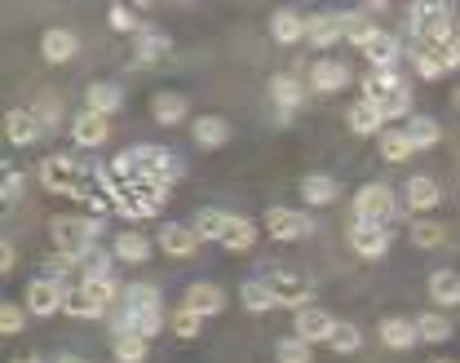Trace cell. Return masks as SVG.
<instances>
[{
	"instance_id": "cell-1",
	"label": "cell",
	"mask_w": 460,
	"mask_h": 363,
	"mask_svg": "<svg viewBox=\"0 0 460 363\" xmlns=\"http://www.w3.org/2000/svg\"><path fill=\"white\" fill-rule=\"evenodd\" d=\"M49 235H54V248L58 252H66V257H84L93 240L102 235V222L98 217H54L49 222Z\"/></svg>"
},
{
	"instance_id": "cell-2",
	"label": "cell",
	"mask_w": 460,
	"mask_h": 363,
	"mask_svg": "<svg viewBox=\"0 0 460 363\" xmlns=\"http://www.w3.org/2000/svg\"><path fill=\"white\" fill-rule=\"evenodd\" d=\"M394 213H399V199H394V186H385V182H367V186L354 195V222L390 226Z\"/></svg>"
},
{
	"instance_id": "cell-3",
	"label": "cell",
	"mask_w": 460,
	"mask_h": 363,
	"mask_svg": "<svg viewBox=\"0 0 460 363\" xmlns=\"http://www.w3.org/2000/svg\"><path fill=\"white\" fill-rule=\"evenodd\" d=\"M80 182H84V164L75 155H49V160H40V186L45 190H54V195H84Z\"/></svg>"
},
{
	"instance_id": "cell-4",
	"label": "cell",
	"mask_w": 460,
	"mask_h": 363,
	"mask_svg": "<svg viewBox=\"0 0 460 363\" xmlns=\"http://www.w3.org/2000/svg\"><path fill=\"white\" fill-rule=\"evenodd\" d=\"M261 226H266V235L279 243H296V240H310L314 235V217L310 213H296V208H266V217H261Z\"/></svg>"
},
{
	"instance_id": "cell-5",
	"label": "cell",
	"mask_w": 460,
	"mask_h": 363,
	"mask_svg": "<svg viewBox=\"0 0 460 363\" xmlns=\"http://www.w3.org/2000/svg\"><path fill=\"white\" fill-rule=\"evenodd\" d=\"M27 314H36V319H49V314H58L62 305H66V297H71V288H62V284H54V279H45V275H36L31 284H27Z\"/></svg>"
},
{
	"instance_id": "cell-6",
	"label": "cell",
	"mask_w": 460,
	"mask_h": 363,
	"mask_svg": "<svg viewBox=\"0 0 460 363\" xmlns=\"http://www.w3.org/2000/svg\"><path fill=\"white\" fill-rule=\"evenodd\" d=\"M332 332H337V319H332L323 305H305V310H296L292 337H301V341L319 346V341H332Z\"/></svg>"
},
{
	"instance_id": "cell-7",
	"label": "cell",
	"mask_w": 460,
	"mask_h": 363,
	"mask_svg": "<svg viewBox=\"0 0 460 363\" xmlns=\"http://www.w3.org/2000/svg\"><path fill=\"white\" fill-rule=\"evenodd\" d=\"M349 248L367 261H381L390 252V226H376V222H354L349 226Z\"/></svg>"
},
{
	"instance_id": "cell-8",
	"label": "cell",
	"mask_w": 460,
	"mask_h": 363,
	"mask_svg": "<svg viewBox=\"0 0 460 363\" xmlns=\"http://www.w3.org/2000/svg\"><path fill=\"white\" fill-rule=\"evenodd\" d=\"M266 284H270V293L279 297V305H292V310H305L310 297H314V284H310V279H301V275H288V270L266 275Z\"/></svg>"
},
{
	"instance_id": "cell-9",
	"label": "cell",
	"mask_w": 460,
	"mask_h": 363,
	"mask_svg": "<svg viewBox=\"0 0 460 363\" xmlns=\"http://www.w3.org/2000/svg\"><path fill=\"white\" fill-rule=\"evenodd\" d=\"M181 310H190V314H199V319L222 314V310H226V293H222L217 284L199 279V284H190V288L181 293Z\"/></svg>"
},
{
	"instance_id": "cell-10",
	"label": "cell",
	"mask_w": 460,
	"mask_h": 363,
	"mask_svg": "<svg viewBox=\"0 0 460 363\" xmlns=\"http://www.w3.org/2000/svg\"><path fill=\"white\" fill-rule=\"evenodd\" d=\"M310 84H314L319 93H341L345 84H354V75H349V66L337 58H314L310 62Z\"/></svg>"
},
{
	"instance_id": "cell-11",
	"label": "cell",
	"mask_w": 460,
	"mask_h": 363,
	"mask_svg": "<svg viewBox=\"0 0 460 363\" xmlns=\"http://www.w3.org/2000/svg\"><path fill=\"white\" fill-rule=\"evenodd\" d=\"M115 328H128V332H137V337H146V341H151V337L164 328V305L151 302V305H137V310H124Z\"/></svg>"
},
{
	"instance_id": "cell-12",
	"label": "cell",
	"mask_w": 460,
	"mask_h": 363,
	"mask_svg": "<svg viewBox=\"0 0 460 363\" xmlns=\"http://www.w3.org/2000/svg\"><path fill=\"white\" fill-rule=\"evenodd\" d=\"M358 49H363V58L372 62V71H394V62H399V54H402L399 40H394L390 31H372Z\"/></svg>"
},
{
	"instance_id": "cell-13",
	"label": "cell",
	"mask_w": 460,
	"mask_h": 363,
	"mask_svg": "<svg viewBox=\"0 0 460 363\" xmlns=\"http://www.w3.org/2000/svg\"><path fill=\"white\" fill-rule=\"evenodd\" d=\"M119 107H124V89L111 84V80H93V84L84 89V111H98V116L111 120Z\"/></svg>"
},
{
	"instance_id": "cell-14",
	"label": "cell",
	"mask_w": 460,
	"mask_h": 363,
	"mask_svg": "<svg viewBox=\"0 0 460 363\" xmlns=\"http://www.w3.org/2000/svg\"><path fill=\"white\" fill-rule=\"evenodd\" d=\"M40 128H45V124L36 120V111H27V107L4 111V137H9L13 146H31V142L40 137Z\"/></svg>"
},
{
	"instance_id": "cell-15",
	"label": "cell",
	"mask_w": 460,
	"mask_h": 363,
	"mask_svg": "<svg viewBox=\"0 0 460 363\" xmlns=\"http://www.w3.org/2000/svg\"><path fill=\"white\" fill-rule=\"evenodd\" d=\"M71 137H75V146H102L111 137V120L98 116V111H80L71 120Z\"/></svg>"
},
{
	"instance_id": "cell-16",
	"label": "cell",
	"mask_w": 460,
	"mask_h": 363,
	"mask_svg": "<svg viewBox=\"0 0 460 363\" xmlns=\"http://www.w3.org/2000/svg\"><path fill=\"white\" fill-rule=\"evenodd\" d=\"M199 243L204 240L195 235V226H190V222H186V226H181V222H164V226H160V248H164L169 257H190Z\"/></svg>"
},
{
	"instance_id": "cell-17",
	"label": "cell",
	"mask_w": 460,
	"mask_h": 363,
	"mask_svg": "<svg viewBox=\"0 0 460 363\" xmlns=\"http://www.w3.org/2000/svg\"><path fill=\"white\" fill-rule=\"evenodd\" d=\"M402 190H407L402 199H407V208H411V213H429V208H438V199H443L438 182H434V178H425V173H416V178L407 182Z\"/></svg>"
},
{
	"instance_id": "cell-18",
	"label": "cell",
	"mask_w": 460,
	"mask_h": 363,
	"mask_svg": "<svg viewBox=\"0 0 460 363\" xmlns=\"http://www.w3.org/2000/svg\"><path fill=\"white\" fill-rule=\"evenodd\" d=\"M270 98H275V107H279V120H288V116L305 102V84H301L296 75H275V80H270Z\"/></svg>"
},
{
	"instance_id": "cell-19",
	"label": "cell",
	"mask_w": 460,
	"mask_h": 363,
	"mask_svg": "<svg viewBox=\"0 0 460 363\" xmlns=\"http://www.w3.org/2000/svg\"><path fill=\"white\" fill-rule=\"evenodd\" d=\"M305 40H310L314 49L337 45V40H341V18H337V13H310V18H305Z\"/></svg>"
},
{
	"instance_id": "cell-20",
	"label": "cell",
	"mask_w": 460,
	"mask_h": 363,
	"mask_svg": "<svg viewBox=\"0 0 460 363\" xmlns=\"http://www.w3.org/2000/svg\"><path fill=\"white\" fill-rule=\"evenodd\" d=\"M151 248L155 243L146 240L142 231H119L111 243V252H115V261H128V266H137V261H151Z\"/></svg>"
},
{
	"instance_id": "cell-21",
	"label": "cell",
	"mask_w": 460,
	"mask_h": 363,
	"mask_svg": "<svg viewBox=\"0 0 460 363\" xmlns=\"http://www.w3.org/2000/svg\"><path fill=\"white\" fill-rule=\"evenodd\" d=\"M75 49H80V40H75V31H66V27H49V31L40 36V54H45V62L75 58Z\"/></svg>"
},
{
	"instance_id": "cell-22",
	"label": "cell",
	"mask_w": 460,
	"mask_h": 363,
	"mask_svg": "<svg viewBox=\"0 0 460 363\" xmlns=\"http://www.w3.org/2000/svg\"><path fill=\"white\" fill-rule=\"evenodd\" d=\"M111 355L119 363H146V355H151V341H146V337H137V332H128V328H115Z\"/></svg>"
},
{
	"instance_id": "cell-23",
	"label": "cell",
	"mask_w": 460,
	"mask_h": 363,
	"mask_svg": "<svg viewBox=\"0 0 460 363\" xmlns=\"http://www.w3.org/2000/svg\"><path fill=\"white\" fill-rule=\"evenodd\" d=\"M169 54H172V40L164 31H151V27L137 31V62L142 66H155V62H164Z\"/></svg>"
},
{
	"instance_id": "cell-24",
	"label": "cell",
	"mask_w": 460,
	"mask_h": 363,
	"mask_svg": "<svg viewBox=\"0 0 460 363\" xmlns=\"http://www.w3.org/2000/svg\"><path fill=\"white\" fill-rule=\"evenodd\" d=\"M381 341H385L390 350H411V346L420 341L416 319H381Z\"/></svg>"
},
{
	"instance_id": "cell-25",
	"label": "cell",
	"mask_w": 460,
	"mask_h": 363,
	"mask_svg": "<svg viewBox=\"0 0 460 363\" xmlns=\"http://www.w3.org/2000/svg\"><path fill=\"white\" fill-rule=\"evenodd\" d=\"M349 128L358 137H381L385 133V116L376 111V102H354L349 107Z\"/></svg>"
},
{
	"instance_id": "cell-26",
	"label": "cell",
	"mask_w": 460,
	"mask_h": 363,
	"mask_svg": "<svg viewBox=\"0 0 460 363\" xmlns=\"http://www.w3.org/2000/svg\"><path fill=\"white\" fill-rule=\"evenodd\" d=\"M270 36H275L279 45H296V40H305V18H301L296 9H279V13L270 18Z\"/></svg>"
},
{
	"instance_id": "cell-27",
	"label": "cell",
	"mask_w": 460,
	"mask_h": 363,
	"mask_svg": "<svg viewBox=\"0 0 460 363\" xmlns=\"http://www.w3.org/2000/svg\"><path fill=\"white\" fill-rule=\"evenodd\" d=\"M190 133H195V142H199V146H208V151L230 142V124L222 120V116H199V120L190 124Z\"/></svg>"
},
{
	"instance_id": "cell-28",
	"label": "cell",
	"mask_w": 460,
	"mask_h": 363,
	"mask_svg": "<svg viewBox=\"0 0 460 363\" xmlns=\"http://www.w3.org/2000/svg\"><path fill=\"white\" fill-rule=\"evenodd\" d=\"M222 248H230V252H243V248H252L257 243V226L248 222V217H234L230 213V222H226V231H222Z\"/></svg>"
},
{
	"instance_id": "cell-29",
	"label": "cell",
	"mask_w": 460,
	"mask_h": 363,
	"mask_svg": "<svg viewBox=\"0 0 460 363\" xmlns=\"http://www.w3.org/2000/svg\"><path fill=\"white\" fill-rule=\"evenodd\" d=\"M376 142H381V160H390V164H402V160L416 155V146H411V137L402 128H385Z\"/></svg>"
},
{
	"instance_id": "cell-30",
	"label": "cell",
	"mask_w": 460,
	"mask_h": 363,
	"mask_svg": "<svg viewBox=\"0 0 460 363\" xmlns=\"http://www.w3.org/2000/svg\"><path fill=\"white\" fill-rule=\"evenodd\" d=\"M151 116H155V124H181V120H186V98H181V93H172V89L155 93Z\"/></svg>"
},
{
	"instance_id": "cell-31",
	"label": "cell",
	"mask_w": 460,
	"mask_h": 363,
	"mask_svg": "<svg viewBox=\"0 0 460 363\" xmlns=\"http://www.w3.org/2000/svg\"><path fill=\"white\" fill-rule=\"evenodd\" d=\"M429 297L438 305H460V275L456 270H434V275H429Z\"/></svg>"
},
{
	"instance_id": "cell-32",
	"label": "cell",
	"mask_w": 460,
	"mask_h": 363,
	"mask_svg": "<svg viewBox=\"0 0 460 363\" xmlns=\"http://www.w3.org/2000/svg\"><path fill=\"white\" fill-rule=\"evenodd\" d=\"M402 133L411 137V146H416V151H429V146H438V137H443L438 120H429V116H416V120H407V124H402Z\"/></svg>"
},
{
	"instance_id": "cell-33",
	"label": "cell",
	"mask_w": 460,
	"mask_h": 363,
	"mask_svg": "<svg viewBox=\"0 0 460 363\" xmlns=\"http://www.w3.org/2000/svg\"><path fill=\"white\" fill-rule=\"evenodd\" d=\"M416 332H420V341H429V346H443V341L452 337V319H447V314H438V310H434V314L425 310V314L416 319Z\"/></svg>"
},
{
	"instance_id": "cell-34",
	"label": "cell",
	"mask_w": 460,
	"mask_h": 363,
	"mask_svg": "<svg viewBox=\"0 0 460 363\" xmlns=\"http://www.w3.org/2000/svg\"><path fill=\"white\" fill-rule=\"evenodd\" d=\"M394 89H402L399 71H372V75L363 80V102H381V98H390Z\"/></svg>"
},
{
	"instance_id": "cell-35",
	"label": "cell",
	"mask_w": 460,
	"mask_h": 363,
	"mask_svg": "<svg viewBox=\"0 0 460 363\" xmlns=\"http://www.w3.org/2000/svg\"><path fill=\"white\" fill-rule=\"evenodd\" d=\"M226 222H230V213H222V208H199V213L190 217V226H195L199 240H222Z\"/></svg>"
},
{
	"instance_id": "cell-36",
	"label": "cell",
	"mask_w": 460,
	"mask_h": 363,
	"mask_svg": "<svg viewBox=\"0 0 460 363\" xmlns=\"http://www.w3.org/2000/svg\"><path fill=\"white\" fill-rule=\"evenodd\" d=\"M80 288H84L93 302H102V305L124 302V288L115 284V275H89V279H80Z\"/></svg>"
},
{
	"instance_id": "cell-37",
	"label": "cell",
	"mask_w": 460,
	"mask_h": 363,
	"mask_svg": "<svg viewBox=\"0 0 460 363\" xmlns=\"http://www.w3.org/2000/svg\"><path fill=\"white\" fill-rule=\"evenodd\" d=\"M243 305H248L252 314H266V310H279V297L270 293L266 279H248V284H243Z\"/></svg>"
},
{
	"instance_id": "cell-38",
	"label": "cell",
	"mask_w": 460,
	"mask_h": 363,
	"mask_svg": "<svg viewBox=\"0 0 460 363\" xmlns=\"http://www.w3.org/2000/svg\"><path fill=\"white\" fill-rule=\"evenodd\" d=\"M301 199L305 204H332L337 199V182L323 178V173H310V178H301Z\"/></svg>"
},
{
	"instance_id": "cell-39",
	"label": "cell",
	"mask_w": 460,
	"mask_h": 363,
	"mask_svg": "<svg viewBox=\"0 0 460 363\" xmlns=\"http://www.w3.org/2000/svg\"><path fill=\"white\" fill-rule=\"evenodd\" d=\"M337 18H341V36L349 40V45H363V40L376 31V27L367 22V13H358V9H341Z\"/></svg>"
},
{
	"instance_id": "cell-40",
	"label": "cell",
	"mask_w": 460,
	"mask_h": 363,
	"mask_svg": "<svg viewBox=\"0 0 460 363\" xmlns=\"http://www.w3.org/2000/svg\"><path fill=\"white\" fill-rule=\"evenodd\" d=\"M75 275H84V270H80V261L66 257V252H54V257L45 261V279H54V284H62V288H71Z\"/></svg>"
},
{
	"instance_id": "cell-41",
	"label": "cell",
	"mask_w": 460,
	"mask_h": 363,
	"mask_svg": "<svg viewBox=\"0 0 460 363\" xmlns=\"http://www.w3.org/2000/svg\"><path fill=\"white\" fill-rule=\"evenodd\" d=\"M62 310H66L71 319H102V314H107V305L93 302L84 288H71V297H66V305H62Z\"/></svg>"
},
{
	"instance_id": "cell-42",
	"label": "cell",
	"mask_w": 460,
	"mask_h": 363,
	"mask_svg": "<svg viewBox=\"0 0 460 363\" xmlns=\"http://www.w3.org/2000/svg\"><path fill=\"white\" fill-rule=\"evenodd\" d=\"M376 111H381L385 120H402V116H411V89H407V84L394 89L390 98H381V102H376Z\"/></svg>"
},
{
	"instance_id": "cell-43",
	"label": "cell",
	"mask_w": 460,
	"mask_h": 363,
	"mask_svg": "<svg viewBox=\"0 0 460 363\" xmlns=\"http://www.w3.org/2000/svg\"><path fill=\"white\" fill-rule=\"evenodd\" d=\"M337 355H354V350H363V332L354 328V323H341L337 319V332H332V341H328Z\"/></svg>"
},
{
	"instance_id": "cell-44",
	"label": "cell",
	"mask_w": 460,
	"mask_h": 363,
	"mask_svg": "<svg viewBox=\"0 0 460 363\" xmlns=\"http://www.w3.org/2000/svg\"><path fill=\"white\" fill-rule=\"evenodd\" d=\"M310 341H301V337H279V346H275V359L279 363H310Z\"/></svg>"
},
{
	"instance_id": "cell-45",
	"label": "cell",
	"mask_w": 460,
	"mask_h": 363,
	"mask_svg": "<svg viewBox=\"0 0 460 363\" xmlns=\"http://www.w3.org/2000/svg\"><path fill=\"white\" fill-rule=\"evenodd\" d=\"M107 22H111V31H142V18H137L133 4H111L107 9Z\"/></svg>"
},
{
	"instance_id": "cell-46",
	"label": "cell",
	"mask_w": 460,
	"mask_h": 363,
	"mask_svg": "<svg viewBox=\"0 0 460 363\" xmlns=\"http://www.w3.org/2000/svg\"><path fill=\"white\" fill-rule=\"evenodd\" d=\"M443 240H447V231L438 222H416L411 226V243L416 248H443Z\"/></svg>"
},
{
	"instance_id": "cell-47",
	"label": "cell",
	"mask_w": 460,
	"mask_h": 363,
	"mask_svg": "<svg viewBox=\"0 0 460 363\" xmlns=\"http://www.w3.org/2000/svg\"><path fill=\"white\" fill-rule=\"evenodd\" d=\"M80 270H84V279H89V275H111V252L89 248V252L80 257Z\"/></svg>"
},
{
	"instance_id": "cell-48",
	"label": "cell",
	"mask_w": 460,
	"mask_h": 363,
	"mask_svg": "<svg viewBox=\"0 0 460 363\" xmlns=\"http://www.w3.org/2000/svg\"><path fill=\"white\" fill-rule=\"evenodd\" d=\"M22 319H27V305H13V302L0 305V332H4V337L22 332Z\"/></svg>"
},
{
	"instance_id": "cell-49",
	"label": "cell",
	"mask_w": 460,
	"mask_h": 363,
	"mask_svg": "<svg viewBox=\"0 0 460 363\" xmlns=\"http://www.w3.org/2000/svg\"><path fill=\"white\" fill-rule=\"evenodd\" d=\"M172 332L181 337V341H190V337H199V314H190V310H172Z\"/></svg>"
},
{
	"instance_id": "cell-50",
	"label": "cell",
	"mask_w": 460,
	"mask_h": 363,
	"mask_svg": "<svg viewBox=\"0 0 460 363\" xmlns=\"http://www.w3.org/2000/svg\"><path fill=\"white\" fill-rule=\"evenodd\" d=\"M416 71H420L425 80H438L447 66H443V58H438V49H416Z\"/></svg>"
},
{
	"instance_id": "cell-51",
	"label": "cell",
	"mask_w": 460,
	"mask_h": 363,
	"mask_svg": "<svg viewBox=\"0 0 460 363\" xmlns=\"http://www.w3.org/2000/svg\"><path fill=\"white\" fill-rule=\"evenodd\" d=\"M151 302H160V293L151 284H128L124 288V310H137V305H151Z\"/></svg>"
},
{
	"instance_id": "cell-52",
	"label": "cell",
	"mask_w": 460,
	"mask_h": 363,
	"mask_svg": "<svg viewBox=\"0 0 460 363\" xmlns=\"http://www.w3.org/2000/svg\"><path fill=\"white\" fill-rule=\"evenodd\" d=\"M36 120L45 124V128L58 120V98H40V102H36Z\"/></svg>"
},
{
	"instance_id": "cell-53",
	"label": "cell",
	"mask_w": 460,
	"mask_h": 363,
	"mask_svg": "<svg viewBox=\"0 0 460 363\" xmlns=\"http://www.w3.org/2000/svg\"><path fill=\"white\" fill-rule=\"evenodd\" d=\"M18 195H22V173H9L4 186H0V199H4V204H13Z\"/></svg>"
},
{
	"instance_id": "cell-54",
	"label": "cell",
	"mask_w": 460,
	"mask_h": 363,
	"mask_svg": "<svg viewBox=\"0 0 460 363\" xmlns=\"http://www.w3.org/2000/svg\"><path fill=\"white\" fill-rule=\"evenodd\" d=\"M438 58H443V66H447V71H456V66H460V40L443 45V49H438Z\"/></svg>"
},
{
	"instance_id": "cell-55",
	"label": "cell",
	"mask_w": 460,
	"mask_h": 363,
	"mask_svg": "<svg viewBox=\"0 0 460 363\" xmlns=\"http://www.w3.org/2000/svg\"><path fill=\"white\" fill-rule=\"evenodd\" d=\"M13 266H18V261H13V243H0V270L9 275Z\"/></svg>"
},
{
	"instance_id": "cell-56",
	"label": "cell",
	"mask_w": 460,
	"mask_h": 363,
	"mask_svg": "<svg viewBox=\"0 0 460 363\" xmlns=\"http://www.w3.org/2000/svg\"><path fill=\"white\" fill-rule=\"evenodd\" d=\"M54 363H84V359H80V355H58Z\"/></svg>"
},
{
	"instance_id": "cell-57",
	"label": "cell",
	"mask_w": 460,
	"mask_h": 363,
	"mask_svg": "<svg viewBox=\"0 0 460 363\" xmlns=\"http://www.w3.org/2000/svg\"><path fill=\"white\" fill-rule=\"evenodd\" d=\"M18 363H40V359H18Z\"/></svg>"
},
{
	"instance_id": "cell-58",
	"label": "cell",
	"mask_w": 460,
	"mask_h": 363,
	"mask_svg": "<svg viewBox=\"0 0 460 363\" xmlns=\"http://www.w3.org/2000/svg\"><path fill=\"white\" fill-rule=\"evenodd\" d=\"M456 107H460V89H456Z\"/></svg>"
},
{
	"instance_id": "cell-59",
	"label": "cell",
	"mask_w": 460,
	"mask_h": 363,
	"mask_svg": "<svg viewBox=\"0 0 460 363\" xmlns=\"http://www.w3.org/2000/svg\"><path fill=\"white\" fill-rule=\"evenodd\" d=\"M434 363H452V359H434Z\"/></svg>"
}]
</instances>
